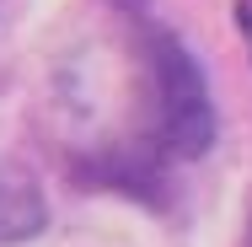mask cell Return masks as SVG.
<instances>
[{
  "instance_id": "cell-1",
  "label": "cell",
  "mask_w": 252,
  "mask_h": 247,
  "mask_svg": "<svg viewBox=\"0 0 252 247\" xmlns=\"http://www.w3.org/2000/svg\"><path fill=\"white\" fill-rule=\"evenodd\" d=\"M145 54H151V81H156V140L177 161H199L215 145V129H220L199 59L172 33H151Z\"/></svg>"
},
{
  "instance_id": "cell-2",
  "label": "cell",
  "mask_w": 252,
  "mask_h": 247,
  "mask_svg": "<svg viewBox=\"0 0 252 247\" xmlns=\"http://www.w3.org/2000/svg\"><path fill=\"white\" fill-rule=\"evenodd\" d=\"M43 231H49L43 188L27 172L0 167V247H22V242H32V237H43Z\"/></svg>"
},
{
  "instance_id": "cell-3",
  "label": "cell",
  "mask_w": 252,
  "mask_h": 247,
  "mask_svg": "<svg viewBox=\"0 0 252 247\" xmlns=\"http://www.w3.org/2000/svg\"><path fill=\"white\" fill-rule=\"evenodd\" d=\"M236 22H242V33H247V49H252V5H247V0L236 5Z\"/></svg>"
},
{
  "instance_id": "cell-4",
  "label": "cell",
  "mask_w": 252,
  "mask_h": 247,
  "mask_svg": "<svg viewBox=\"0 0 252 247\" xmlns=\"http://www.w3.org/2000/svg\"><path fill=\"white\" fill-rule=\"evenodd\" d=\"M247 247H252V215H247Z\"/></svg>"
}]
</instances>
